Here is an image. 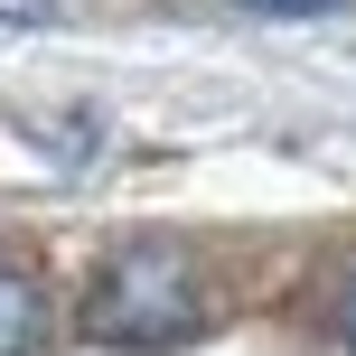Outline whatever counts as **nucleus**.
Wrapping results in <instances>:
<instances>
[{
	"label": "nucleus",
	"instance_id": "f257e3e1",
	"mask_svg": "<svg viewBox=\"0 0 356 356\" xmlns=\"http://www.w3.org/2000/svg\"><path fill=\"white\" fill-rule=\"evenodd\" d=\"M207 328V291L178 244H122L85 291V338L94 347H178Z\"/></svg>",
	"mask_w": 356,
	"mask_h": 356
},
{
	"label": "nucleus",
	"instance_id": "f03ea898",
	"mask_svg": "<svg viewBox=\"0 0 356 356\" xmlns=\"http://www.w3.org/2000/svg\"><path fill=\"white\" fill-rule=\"evenodd\" d=\"M38 338H47V291L0 263V356H38Z\"/></svg>",
	"mask_w": 356,
	"mask_h": 356
},
{
	"label": "nucleus",
	"instance_id": "7ed1b4c3",
	"mask_svg": "<svg viewBox=\"0 0 356 356\" xmlns=\"http://www.w3.org/2000/svg\"><path fill=\"white\" fill-rule=\"evenodd\" d=\"M56 0H0V29H47Z\"/></svg>",
	"mask_w": 356,
	"mask_h": 356
},
{
	"label": "nucleus",
	"instance_id": "20e7f679",
	"mask_svg": "<svg viewBox=\"0 0 356 356\" xmlns=\"http://www.w3.org/2000/svg\"><path fill=\"white\" fill-rule=\"evenodd\" d=\"M234 10H263V19H319V10H338V0H234Z\"/></svg>",
	"mask_w": 356,
	"mask_h": 356
},
{
	"label": "nucleus",
	"instance_id": "39448f33",
	"mask_svg": "<svg viewBox=\"0 0 356 356\" xmlns=\"http://www.w3.org/2000/svg\"><path fill=\"white\" fill-rule=\"evenodd\" d=\"M338 319H347V347H356V282H347V309H338Z\"/></svg>",
	"mask_w": 356,
	"mask_h": 356
}]
</instances>
